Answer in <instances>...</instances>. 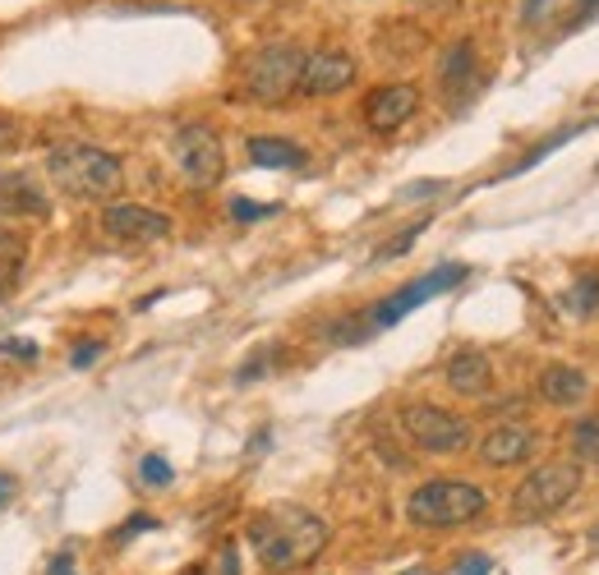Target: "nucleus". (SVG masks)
Returning <instances> with one entry per match:
<instances>
[{
    "label": "nucleus",
    "instance_id": "1",
    "mask_svg": "<svg viewBox=\"0 0 599 575\" xmlns=\"http://www.w3.org/2000/svg\"><path fill=\"white\" fill-rule=\"evenodd\" d=\"M249 543L268 571H300L328 547V520L296 502H277L249 520Z\"/></svg>",
    "mask_w": 599,
    "mask_h": 575
},
{
    "label": "nucleus",
    "instance_id": "2",
    "mask_svg": "<svg viewBox=\"0 0 599 575\" xmlns=\"http://www.w3.org/2000/svg\"><path fill=\"white\" fill-rule=\"evenodd\" d=\"M46 175L69 198H111L125 180V166L116 152L97 143H61L46 156Z\"/></svg>",
    "mask_w": 599,
    "mask_h": 575
},
{
    "label": "nucleus",
    "instance_id": "3",
    "mask_svg": "<svg viewBox=\"0 0 599 575\" xmlns=\"http://www.w3.org/2000/svg\"><path fill=\"white\" fill-rule=\"evenodd\" d=\"M489 511V492L466 479H429L406 498V520L415 530H461Z\"/></svg>",
    "mask_w": 599,
    "mask_h": 575
},
{
    "label": "nucleus",
    "instance_id": "4",
    "mask_svg": "<svg viewBox=\"0 0 599 575\" xmlns=\"http://www.w3.org/2000/svg\"><path fill=\"white\" fill-rule=\"evenodd\" d=\"M300 69H304V51L291 42H272L264 51H254L245 65V97L258 107H281L300 93Z\"/></svg>",
    "mask_w": 599,
    "mask_h": 575
},
{
    "label": "nucleus",
    "instance_id": "5",
    "mask_svg": "<svg viewBox=\"0 0 599 575\" xmlns=\"http://www.w3.org/2000/svg\"><path fill=\"white\" fill-rule=\"evenodd\" d=\"M577 492H581V465L577 460L535 465L531 475L516 484V492H512V516L516 520H544V516L563 511Z\"/></svg>",
    "mask_w": 599,
    "mask_h": 575
},
{
    "label": "nucleus",
    "instance_id": "6",
    "mask_svg": "<svg viewBox=\"0 0 599 575\" xmlns=\"http://www.w3.org/2000/svg\"><path fill=\"white\" fill-rule=\"evenodd\" d=\"M397 424L415 447L429 452V456H457V452L471 447V420H461V414L448 410V405L410 401V405H402Z\"/></svg>",
    "mask_w": 599,
    "mask_h": 575
},
{
    "label": "nucleus",
    "instance_id": "7",
    "mask_svg": "<svg viewBox=\"0 0 599 575\" xmlns=\"http://www.w3.org/2000/svg\"><path fill=\"white\" fill-rule=\"evenodd\" d=\"M171 152L190 189H213L226 175V152H222V139L213 124H180L171 139Z\"/></svg>",
    "mask_w": 599,
    "mask_h": 575
},
{
    "label": "nucleus",
    "instance_id": "8",
    "mask_svg": "<svg viewBox=\"0 0 599 575\" xmlns=\"http://www.w3.org/2000/svg\"><path fill=\"white\" fill-rule=\"evenodd\" d=\"M457 281H466V263H442V268H434L429 276L410 281V285H402V291H393L387 300H378V304L370 308V327H397L410 308H420V304H429L434 295L452 291Z\"/></svg>",
    "mask_w": 599,
    "mask_h": 575
},
{
    "label": "nucleus",
    "instance_id": "9",
    "mask_svg": "<svg viewBox=\"0 0 599 575\" xmlns=\"http://www.w3.org/2000/svg\"><path fill=\"white\" fill-rule=\"evenodd\" d=\"M101 230L120 245H162L171 240V217H162L158 207H143V203H107L101 207Z\"/></svg>",
    "mask_w": 599,
    "mask_h": 575
},
{
    "label": "nucleus",
    "instance_id": "10",
    "mask_svg": "<svg viewBox=\"0 0 599 575\" xmlns=\"http://www.w3.org/2000/svg\"><path fill=\"white\" fill-rule=\"evenodd\" d=\"M355 84V61L346 51H314L300 69V97H332Z\"/></svg>",
    "mask_w": 599,
    "mask_h": 575
},
{
    "label": "nucleus",
    "instance_id": "11",
    "mask_svg": "<svg viewBox=\"0 0 599 575\" xmlns=\"http://www.w3.org/2000/svg\"><path fill=\"white\" fill-rule=\"evenodd\" d=\"M415 107H420V93H415L410 84H387V88H374L370 97H364V124L374 129V134H393V129H402Z\"/></svg>",
    "mask_w": 599,
    "mask_h": 575
},
{
    "label": "nucleus",
    "instance_id": "12",
    "mask_svg": "<svg viewBox=\"0 0 599 575\" xmlns=\"http://www.w3.org/2000/svg\"><path fill=\"white\" fill-rule=\"evenodd\" d=\"M539 447V437L531 424H499V428H489L480 437V460L489 469H507V465H521V460H531Z\"/></svg>",
    "mask_w": 599,
    "mask_h": 575
},
{
    "label": "nucleus",
    "instance_id": "13",
    "mask_svg": "<svg viewBox=\"0 0 599 575\" xmlns=\"http://www.w3.org/2000/svg\"><path fill=\"white\" fill-rule=\"evenodd\" d=\"M51 213L46 194L38 189V180L29 171H0V217H29L42 221Z\"/></svg>",
    "mask_w": 599,
    "mask_h": 575
},
{
    "label": "nucleus",
    "instance_id": "14",
    "mask_svg": "<svg viewBox=\"0 0 599 575\" xmlns=\"http://www.w3.org/2000/svg\"><path fill=\"white\" fill-rule=\"evenodd\" d=\"M442 378H448V387L457 391V397H471V401H484L493 391V364L484 350H457L448 359V369H442Z\"/></svg>",
    "mask_w": 599,
    "mask_h": 575
},
{
    "label": "nucleus",
    "instance_id": "15",
    "mask_svg": "<svg viewBox=\"0 0 599 575\" xmlns=\"http://www.w3.org/2000/svg\"><path fill=\"white\" fill-rule=\"evenodd\" d=\"M590 391V378L581 369H571V364H549V369L539 373V401L544 405H558V410H571L581 405Z\"/></svg>",
    "mask_w": 599,
    "mask_h": 575
},
{
    "label": "nucleus",
    "instance_id": "16",
    "mask_svg": "<svg viewBox=\"0 0 599 575\" xmlns=\"http://www.w3.org/2000/svg\"><path fill=\"white\" fill-rule=\"evenodd\" d=\"M249 162L264 171H300L304 166V148L286 143V139H249Z\"/></svg>",
    "mask_w": 599,
    "mask_h": 575
},
{
    "label": "nucleus",
    "instance_id": "17",
    "mask_svg": "<svg viewBox=\"0 0 599 575\" xmlns=\"http://www.w3.org/2000/svg\"><path fill=\"white\" fill-rule=\"evenodd\" d=\"M475 74V42L471 37H461L452 42L448 51H442V65H438V78H442V88L448 93H461L466 88V78Z\"/></svg>",
    "mask_w": 599,
    "mask_h": 575
},
{
    "label": "nucleus",
    "instance_id": "18",
    "mask_svg": "<svg viewBox=\"0 0 599 575\" xmlns=\"http://www.w3.org/2000/svg\"><path fill=\"white\" fill-rule=\"evenodd\" d=\"M571 452H577V460H586V465H599V410L571 424Z\"/></svg>",
    "mask_w": 599,
    "mask_h": 575
},
{
    "label": "nucleus",
    "instance_id": "19",
    "mask_svg": "<svg viewBox=\"0 0 599 575\" xmlns=\"http://www.w3.org/2000/svg\"><path fill=\"white\" fill-rule=\"evenodd\" d=\"M571 139H577V129H563V134H554V139H544L539 148H531L526 156H521V162H516V166H512L507 175H526V171H531L535 162H544V156H549V152H558V148H563V143H571Z\"/></svg>",
    "mask_w": 599,
    "mask_h": 575
},
{
    "label": "nucleus",
    "instance_id": "20",
    "mask_svg": "<svg viewBox=\"0 0 599 575\" xmlns=\"http://www.w3.org/2000/svg\"><path fill=\"white\" fill-rule=\"evenodd\" d=\"M139 479H143L148 488H167V484L175 479V469H171L167 456H143V460H139Z\"/></svg>",
    "mask_w": 599,
    "mask_h": 575
},
{
    "label": "nucleus",
    "instance_id": "21",
    "mask_svg": "<svg viewBox=\"0 0 599 575\" xmlns=\"http://www.w3.org/2000/svg\"><path fill=\"white\" fill-rule=\"evenodd\" d=\"M577 313H595L599 308V272H590V276H581L577 281V291H571V300H567Z\"/></svg>",
    "mask_w": 599,
    "mask_h": 575
},
{
    "label": "nucleus",
    "instance_id": "22",
    "mask_svg": "<svg viewBox=\"0 0 599 575\" xmlns=\"http://www.w3.org/2000/svg\"><path fill=\"white\" fill-rule=\"evenodd\" d=\"M272 213H277V203H254V198H236V203H231V217H236V221H264Z\"/></svg>",
    "mask_w": 599,
    "mask_h": 575
},
{
    "label": "nucleus",
    "instance_id": "23",
    "mask_svg": "<svg viewBox=\"0 0 599 575\" xmlns=\"http://www.w3.org/2000/svg\"><path fill=\"white\" fill-rule=\"evenodd\" d=\"M425 226H429V217H425V221H415L410 230H402L393 245H383V249H378V263H383V258H402V253H406V249H410V245H415V240H420V235H425Z\"/></svg>",
    "mask_w": 599,
    "mask_h": 575
},
{
    "label": "nucleus",
    "instance_id": "24",
    "mask_svg": "<svg viewBox=\"0 0 599 575\" xmlns=\"http://www.w3.org/2000/svg\"><path fill=\"white\" fill-rule=\"evenodd\" d=\"M97 355H101V346L97 341H84V346H74V369H88V364H97Z\"/></svg>",
    "mask_w": 599,
    "mask_h": 575
},
{
    "label": "nucleus",
    "instance_id": "25",
    "mask_svg": "<svg viewBox=\"0 0 599 575\" xmlns=\"http://www.w3.org/2000/svg\"><path fill=\"white\" fill-rule=\"evenodd\" d=\"M595 14H599V0H577V10H571V19H567V23H571V29H581V23H586V19H595Z\"/></svg>",
    "mask_w": 599,
    "mask_h": 575
},
{
    "label": "nucleus",
    "instance_id": "26",
    "mask_svg": "<svg viewBox=\"0 0 599 575\" xmlns=\"http://www.w3.org/2000/svg\"><path fill=\"white\" fill-rule=\"evenodd\" d=\"M457 575H489V557H484V553H471V557L457 566Z\"/></svg>",
    "mask_w": 599,
    "mask_h": 575
},
{
    "label": "nucleus",
    "instance_id": "27",
    "mask_svg": "<svg viewBox=\"0 0 599 575\" xmlns=\"http://www.w3.org/2000/svg\"><path fill=\"white\" fill-rule=\"evenodd\" d=\"M222 575H240V547L236 543L222 547Z\"/></svg>",
    "mask_w": 599,
    "mask_h": 575
},
{
    "label": "nucleus",
    "instance_id": "28",
    "mask_svg": "<svg viewBox=\"0 0 599 575\" xmlns=\"http://www.w3.org/2000/svg\"><path fill=\"white\" fill-rule=\"evenodd\" d=\"M14 143H19V124H14L10 116H0V152L14 148Z\"/></svg>",
    "mask_w": 599,
    "mask_h": 575
},
{
    "label": "nucleus",
    "instance_id": "29",
    "mask_svg": "<svg viewBox=\"0 0 599 575\" xmlns=\"http://www.w3.org/2000/svg\"><path fill=\"white\" fill-rule=\"evenodd\" d=\"M0 350L14 355V359H38V346H33V341H6Z\"/></svg>",
    "mask_w": 599,
    "mask_h": 575
},
{
    "label": "nucleus",
    "instance_id": "30",
    "mask_svg": "<svg viewBox=\"0 0 599 575\" xmlns=\"http://www.w3.org/2000/svg\"><path fill=\"white\" fill-rule=\"evenodd\" d=\"M46 575H74V553H69V547H65V553H61L56 562L46 566Z\"/></svg>",
    "mask_w": 599,
    "mask_h": 575
},
{
    "label": "nucleus",
    "instance_id": "31",
    "mask_svg": "<svg viewBox=\"0 0 599 575\" xmlns=\"http://www.w3.org/2000/svg\"><path fill=\"white\" fill-rule=\"evenodd\" d=\"M152 525H158V520H152V516H135V520H129V525L120 530V539H129V534H139V530H152Z\"/></svg>",
    "mask_w": 599,
    "mask_h": 575
},
{
    "label": "nucleus",
    "instance_id": "32",
    "mask_svg": "<svg viewBox=\"0 0 599 575\" xmlns=\"http://www.w3.org/2000/svg\"><path fill=\"white\" fill-rule=\"evenodd\" d=\"M14 498V475H6V469H0V507H6Z\"/></svg>",
    "mask_w": 599,
    "mask_h": 575
},
{
    "label": "nucleus",
    "instance_id": "33",
    "mask_svg": "<svg viewBox=\"0 0 599 575\" xmlns=\"http://www.w3.org/2000/svg\"><path fill=\"white\" fill-rule=\"evenodd\" d=\"M420 194H438V185H434V180H425V185H410L406 189V198H420Z\"/></svg>",
    "mask_w": 599,
    "mask_h": 575
},
{
    "label": "nucleus",
    "instance_id": "34",
    "mask_svg": "<svg viewBox=\"0 0 599 575\" xmlns=\"http://www.w3.org/2000/svg\"><path fill=\"white\" fill-rule=\"evenodd\" d=\"M415 6H425V10H452L457 0H415Z\"/></svg>",
    "mask_w": 599,
    "mask_h": 575
},
{
    "label": "nucleus",
    "instance_id": "35",
    "mask_svg": "<svg viewBox=\"0 0 599 575\" xmlns=\"http://www.w3.org/2000/svg\"><path fill=\"white\" fill-rule=\"evenodd\" d=\"M539 10H544V0H526V23H535V19H539Z\"/></svg>",
    "mask_w": 599,
    "mask_h": 575
},
{
    "label": "nucleus",
    "instance_id": "36",
    "mask_svg": "<svg viewBox=\"0 0 599 575\" xmlns=\"http://www.w3.org/2000/svg\"><path fill=\"white\" fill-rule=\"evenodd\" d=\"M185 575H203V571H185Z\"/></svg>",
    "mask_w": 599,
    "mask_h": 575
}]
</instances>
